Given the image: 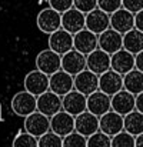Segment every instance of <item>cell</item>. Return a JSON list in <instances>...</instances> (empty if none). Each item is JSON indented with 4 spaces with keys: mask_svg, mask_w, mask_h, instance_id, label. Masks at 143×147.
<instances>
[{
    "mask_svg": "<svg viewBox=\"0 0 143 147\" xmlns=\"http://www.w3.org/2000/svg\"><path fill=\"white\" fill-rule=\"evenodd\" d=\"M24 90L35 94L36 97L42 96L50 90V76L40 70H32L24 77Z\"/></svg>",
    "mask_w": 143,
    "mask_h": 147,
    "instance_id": "cell-1",
    "label": "cell"
},
{
    "mask_svg": "<svg viewBox=\"0 0 143 147\" xmlns=\"http://www.w3.org/2000/svg\"><path fill=\"white\" fill-rule=\"evenodd\" d=\"M12 109L20 117H27L37 111V97L26 90L16 93L12 98Z\"/></svg>",
    "mask_w": 143,
    "mask_h": 147,
    "instance_id": "cell-2",
    "label": "cell"
},
{
    "mask_svg": "<svg viewBox=\"0 0 143 147\" xmlns=\"http://www.w3.org/2000/svg\"><path fill=\"white\" fill-rule=\"evenodd\" d=\"M36 69L47 76L57 73L62 70V56L50 49L42 50L36 57Z\"/></svg>",
    "mask_w": 143,
    "mask_h": 147,
    "instance_id": "cell-3",
    "label": "cell"
},
{
    "mask_svg": "<svg viewBox=\"0 0 143 147\" xmlns=\"http://www.w3.org/2000/svg\"><path fill=\"white\" fill-rule=\"evenodd\" d=\"M87 69V56L82 54L77 50H70L62 56V70L72 74L73 77Z\"/></svg>",
    "mask_w": 143,
    "mask_h": 147,
    "instance_id": "cell-4",
    "label": "cell"
},
{
    "mask_svg": "<svg viewBox=\"0 0 143 147\" xmlns=\"http://www.w3.org/2000/svg\"><path fill=\"white\" fill-rule=\"evenodd\" d=\"M37 27L40 32L52 34L57 30L62 29V14L56 10H53L52 7L49 9H43L36 19Z\"/></svg>",
    "mask_w": 143,
    "mask_h": 147,
    "instance_id": "cell-5",
    "label": "cell"
},
{
    "mask_svg": "<svg viewBox=\"0 0 143 147\" xmlns=\"http://www.w3.org/2000/svg\"><path fill=\"white\" fill-rule=\"evenodd\" d=\"M125 89V80L123 76L116 73L115 70H109L99 76V90L106 93L107 96L113 97L119 92Z\"/></svg>",
    "mask_w": 143,
    "mask_h": 147,
    "instance_id": "cell-6",
    "label": "cell"
},
{
    "mask_svg": "<svg viewBox=\"0 0 143 147\" xmlns=\"http://www.w3.org/2000/svg\"><path fill=\"white\" fill-rule=\"evenodd\" d=\"M24 130L35 136V137H42L46 133L50 131V117L45 116L40 111H35L33 114L27 116L24 120Z\"/></svg>",
    "mask_w": 143,
    "mask_h": 147,
    "instance_id": "cell-7",
    "label": "cell"
},
{
    "mask_svg": "<svg viewBox=\"0 0 143 147\" xmlns=\"http://www.w3.org/2000/svg\"><path fill=\"white\" fill-rule=\"evenodd\" d=\"M50 130L60 137H66L76 131L75 127V116L66 113L64 110L59 111L53 117H50Z\"/></svg>",
    "mask_w": 143,
    "mask_h": 147,
    "instance_id": "cell-8",
    "label": "cell"
},
{
    "mask_svg": "<svg viewBox=\"0 0 143 147\" xmlns=\"http://www.w3.org/2000/svg\"><path fill=\"white\" fill-rule=\"evenodd\" d=\"M62 29L70 34H76L86 29V14L77 9H70L62 14Z\"/></svg>",
    "mask_w": 143,
    "mask_h": 147,
    "instance_id": "cell-9",
    "label": "cell"
},
{
    "mask_svg": "<svg viewBox=\"0 0 143 147\" xmlns=\"http://www.w3.org/2000/svg\"><path fill=\"white\" fill-rule=\"evenodd\" d=\"M99 123H100V131H103L104 134H107L110 137H113L125 130V116H122L113 110H110L109 113L99 117Z\"/></svg>",
    "mask_w": 143,
    "mask_h": 147,
    "instance_id": "cell-10",
    "label": "cell"
},
{
    "mask_svg": "<svg viewBox=\"0 0 143 147\" xmlns=\"http://www.w3.org/2000/svg\"><path fill=\"white\" fill-rule=\"evenodd\" d=\"M49 49L56 51L60 56H64L66 53L75 49L73 34H70L69 32H66L63 29L52 33L49 36Z\"/></svg>",
    "mask_w": 143,
    "mask_h": 147,
    "instance_id": "cell-11",
    "label": "cell"
},
{
    "mask_svg": "<svg viewBox=\"0 0 143 147\" xmlns=\"http://www.w3.org/2000/svg\"><path fill=\"white\" fill-rule=\"evenodd\" d=\"M62 101H63V110L75 117L87 111V96L82 94L77 90H72L70 93L63 96Z\"/></svg>",
    "mask_w": 143,
    "mask_h": 147,
    "instance_id": "cell-12",
    "label": "cell"
},
{
    "mask_svg": "<svg viewBox=\"0 0 143 147\" xmlns=\"http://www.w3.org/2000/svg\"><path fill=\"white\" fill-rule=\"evenodd\" d=\"M75 89V77L63 70L50 76V92L63 97Z\"/></svg>",
    "mask_w": 143,
    "mask_h": 147,
    "instance_id": "cell-13",
    "label": "cell"
},
{
    "mask_svg": "<svg viewBox=\"0 0 143 147\" xmlns=\"http://www.w3.org/2000/svg\"><path fill=\"white\" fill-rule=\"evenodd\" d=\"M136 69V56L130 51L122 49L117 53L112 54V70L125 76Z\"/></svg>",
    "mask_w": 143,
    "mask_h": 147,
    "instance_id": "cell-14",
    "label": "cell"
},
{
    "mask_svg": "<svg viewBox=\"0 0 143 147\" xmlns=\"http://www.w3.org/2000/svg\"><path fill=\"white\" fill-rule=\"evenodd\" d=\"M75 127H76V131L80 133L82 136L90 137L95 133L100 131L99 117L92 114L90 111H85V113L75 117Z\"/></svg>",
    "mask_w": 143,
    "mask_h": 147,
    "instance_id": "cell-15",
    "label": "cell"
},
{
    "mask_svg": "<svg viewBox=\"0 0 143 147\" xmlns=\"http://www.w3.org/2000/svg\"><path fill=\"white\" fill-rule=\"evenodd\" d=\"M62 109H63L62 97L50 90L37 97V111L43 113L47 117H53L54 114L62 111Z\"/></svg>",
    "mask_w": 143,
    "mask_h": 147,
    "instance_id": "cell-16",
    "label": "cell"
},
{
    "mask_svg": "<svg viewBox=\"0 0 143 147\" xmlns=\"http://www.w3.org/2000/svg\"><path fill=\"white\" fill-rule=\"evenodd\" d=\"M87 70L93 71L97 76L112 70V56L102 49L95 50L87 56Z\"/></svg>",
    "mask_w": 143,
    "mask_h": 147,
    "instance_id": "cell-17",
    "label": "cell"
},
{
    "mask_svg": "<svg viewBox=\"0 0 143 147\" xmlns=\"http://www.w3.org/2000/svg\"><path fill=\"white\" fill-rule=\"evenodd\" d=\"M75 90L80 92L85 96H90L99 90V76L90 70H83L75 76Z\"/></svg>",
    "mask_w": 143,
    "mask_h": 147,
    "instance_id": "cell-18",
    "label": "cell"
},
{
    "mask_svg": "<svg viewBox=\"0 0 143 147\" xmlns=\"http://www.w3.org/2000/svg\"><path fill=\"white\" fill-rule=\"evenodd\" d=\"M110 27L120 34H126L135 29V14L126 9H120L110 14Z\"/></svg>",
    "mask_w": 143,
    "mask_h": 147,
    "instance_id": "cell-19",
    "label": "cell"
},
{
    "mask_svg": "<svg viewBox=\"0 0 143 147\" xmlns=\"http://www.w3.org/2000/svg\"><path fill=\"white\" fill-rule=\"evenodd\" d=\"M75 40V50L80 51L85 56H89L95 50L99 49V37L97 34L92 33L90 30L85 29L73 36Z\"/></svg>",
    "mask_w": 143,
    "mask_h": 147,
    "instance_id": "cell-20",
    "label": "cell"
},
{
    "mask_svg": "<svg viewBox=\"0 0 143 147\" xmlns=\"http://www.w3.org/2000/svg\"><path fill=\"white\" fill-rule=\"evenodd\" d=\"M99 49L109 53L110 56L123 49V34L113 30L112 27L99 34Z\"/></svg>",
    "mask_w": 143,
    "mask_h": 147,
    "instance_id": "cell-21",
    "label": "cell"
},
{
    "mask_svg": "<svg viewBox=\"0 0 143 147\" xmlns=\"http://www.w3.org/2000/svg\"><path fill=\"white\" fill-rule=\"evenodd\" d=\"M110 110H112V97L107 96L106 93L97 90L93 94L87 96V111H90L92 114L102 117Z\"/></svg>",
    "mask_w": 143,
    "mask_h": 147,
    "instance_id": "cell-22",
    "label": "cell"
},
{
    "mask_svg": "<svg viewBox=\"0 0 143 147\" xmlns=\"http://www.w3.org/2000/svg\"><path fill=\"white\" fill-rule=\"evenodd\" d=\"M86 29L95 34H102L107 29H110V14L104 13L100 9L86 14Z\"/></svg>",
    "mask_w": 143,
    "mask_h": 147,
    "instance_id": "cell-23",
    "label": "cell"
},
{
    "mask_svg": "<svg viewBox=\"0 0 143 147\" xmlns=\"http://www.w3.org/2000/svg\"><path fill=\"white\" fill-rule=\"evenodd\" d=\"M112 110L122 116H126L135 111L136 110V96L123 89L122 92H119L117 94L112 97Z\"/></svg>",
    "mask_w": 143,
    "mask_h": 147,
    "instance_id": "cell-24",
    "label": "cell"
},
{
    "mask_svg": "<svg viewBox=\"0 0 143 147\" xmlns=\"http://www.w3.org/2000/svg\"><path fill=\"white\" fill-rule=\"evenodd\" d=\"M123 49L130 51L132 54H139L143 51V33L138 29L130 30L129 33L123 34Z\"/></svg>",
    "mask_w": 143,
    "mask_h": 147,
    "instance_id": "cell-25",
    "label": "cell"
},
{
    "mask_svg": "<svg viewBox=\"0 0 143 147\" xmlns=\"http://www.w3.org/2000/svg\"><path fill=\"white\" fill-rule=\"evenodd\" d=\"M125 80V90H127L129 93L138 96L143 93V73L140 70L135 69L130 73L123 76Z\"/></svg>",
    "mask_w": 143,
    "mask_h": 147,
    "instance_id": "cell-26",
    "label": "cell"
},
{
    "mask_svg": "<svg viewBox=\"0 0 143 147\" xmlns=\"http://www.w3.org/2000/svg\"><path fill=\"white\" fill-rule=\"evenodd\" d=\"M125 131L138 137L143 133V113L135 110L125 116Z\"/></svg>",
    "mask_w": 143,
    "mask_h": 147,
    "instance_id": "cell-27",
    "label": "cell"
},
{
    "mask_svg": "<svg viewBox=\"0 0 143 147\" xmlns=\"http://www.w3.org/2000/svg\"><path fill=\"white\" fill-rule=\"evenodd\" d=\"M12 147H39V139L29 134L27 131L24 133H19L14 139Z\"/></svg>",
    "mask_w": 143,
    "mask_h": 147,
    "instance_id": "cell-28",
    "label": "cell"
},
{
    "mask_svg": "<svg viewBox=\"0 0 143 147\" xmlns=\"http://www.w3.org/2000/svg\"><path fill=\"white\" fill-rule=\"evenodd\" d=\"M112 147H136V137L123 130L112 137Z\"/></svg>",
    "mask_w": 143,
    "mask_h": 147,
    "instance_id": "cell-29",
    "label": "cell"
},
{
    "mask_svg": "<svg viewBox=\"0 0 143 147\" xmlns=\"http://www.w3.org/2000/svg\"><path fill=\"white\" fill-rule=\"evenodd\" d=\"M87 147H112V137L103 131H97L87 137Z\"/></svg>",
    "mask_w": 143,
    "mask_h": 147,
    "instance_id": "cell-30",
    "label": "cell"
},
{
    "mask_svg": "<svg viewBox=\"0 0 143 147\" xmlns=\"http://www.w3.org/2000/svg\"><path fill=\"white\" fill-rule=\"evenodd\" d=\"M63 147H87V139L77 131L63 137Z\"/></svg>",
    "mask_w": 143,
    "mask_h": 147,
    "instance_id": "cell-31",
    "label": "cell"
},
{
    "mask_svg": "<svg viewBox=\"0 0 143 147\" xmlns=\"http://www.w3.org/2000/svg\"><path fill=\"white\" fill-rule=\"evenodd\" d=\"M39 147H63V139L53 131L39 137Z\"/></svg>",
    "mask_w": 143,
    "mask_h": 147,
    "instance_id": "cell-32",
    "label": "cell"
},
{
    "mask_svg": "<svg viewBox=\"0 0 143 147\" xmlns=\"http://www.w3.org/2000/svg\"><path fill=\"white\" fill-rule=\"evenodd\" d=\"M122 7H123L122 0H97V9L103 10L107 14H113Z\"/></svg>",
    "mask_w": 143,
    "mask_h": 147,
    "instance_id": "cell-33",
    "label": "cell"
},
{
    "mask_svg": "<svg viewBox=\"0 0 143 147\" xmlns=\"http://www.w3.org/2000/svg\"><path fill=\"white\" fill-rule=\"evenodd\" d=\"M73 7L87 14L97 9V0H73Z\"/></svg>",
    "mask_w": 143,
    "mask_h": 147,
    "instance_id": "cell-34",
    "label": "cell"
},
{
    "mask_svg": "<svg viewBox=\"0 0 143 147\" xmlns=\"http://www.w3.org/2000/svg\"><path fill=\"white\" fill-rule=\"evenodd\" d=\"M49 4L53 10L59 11L60 14L73 9V0H49Z\"/></svg>",
    "mask_w": 143,
    "mask_h": 147,
    "instance_id": "cell-35",
    "label": "cell"
},
{
    "mask_svg": "<svg viewBox=\"0 0 143 147\" xmlns=\"http://www.w3.org/2000/svg\"><path fill=\"white\" fill-rule=\"evenodd\" d=\"M122 3H123V9L129 10L133 14L143 10V0H122Z\"/></svg>",
    "mask_w": 143,
    "mask_h": 147,
    "instance_id": "cell-36",
    "label": "cell"
},
{
    "mask_svg": "<svg viewBox=\"0 0 143 147\" xmlns=\"http://www.w3.org/2000/svg\"><path fill=\"white\" fill-rule=\"evenodd\" d=\"M135 29L140 30L143 33V10L135 14Z\"/></svg>",
    "mask_w": 143,
    "mask_h": 147,
    "instance_id": "cell-37",
    "label": "cell"
},
{
    "mask_svg": "<svg viewBox=\"0 0 143 147\" xmlns=\"http://www.w3.org/2000/svg\"><path fill=\"white\" fill-rule=\"evenodd\" d=\"M136 69L143 73V51H140L139 54H136Z\"/></svg>",
    "mask_w": 143,
    "mask_h": 147,
    "instance_id": "cell-38",
    "label": "cell"
},
{
    "mask_svg": "<svg viewBox=\"0 0 143 147\" xmlns=\"http://www.w3.org/2000/svg\"><path fill=\"white\" fill-rule=\"evenodd\" d=\"M136 110L143 113V93L136 96Z\"/></svg>",
    "mask_w": 143,
    "mask_h": 147,
    "instance_id": "cell-39",
    "label": "cell"
},
{
    "mask_svg": "<svg viewBox=\"0 0 143 147\" xmlns=\"http://www.w3.org/2000/svg\"><path fill=\"white\" fill-rule=\"evenodd\" d=\"M136 147H143V133L136 137Z\"/></svg>",
    "mask_w": 143,
    "mask_h": 147,
    "instance_id": "cell-40",
    "label": "cell"
},
{
    "mask_svg": "<svg viewBox=\"0 0 143 147\" xmlns=\"http://www.w3.org/2000/svg\"><path fill=\"white\" fill-rule=\"evenodd\" d=\"M0 119H1V104H0Z\"/></svg>",
    "mask_w": 143,
    "mask_h": 147,
    "instance_id": "cell-41",
    "label": "cell"
}]
</instances>
